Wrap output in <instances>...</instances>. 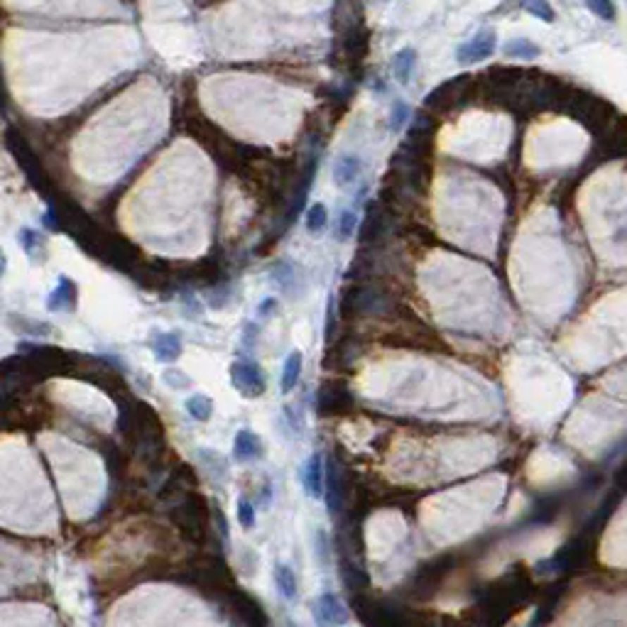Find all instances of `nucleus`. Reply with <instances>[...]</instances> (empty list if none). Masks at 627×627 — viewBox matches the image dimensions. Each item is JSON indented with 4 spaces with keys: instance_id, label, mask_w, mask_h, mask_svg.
Wrapping results in <instances>:
<instances>
[{
    "instance_id": "nucleus-1",
    "label": "nucleus",
    "mask_w": 627,
    "mask_h": 627,
    "mask_svg": "<svg viewBox=\"0 0 627 627\" xmlns=\"http://www.w3.org/2000/svg\"><path fill=\"white\" fill-rule=\"evenodd\" d=\"M230 383H233L235 390H240L245 397H260L267 387L262 370L255 366V363H245V361L230 366Z\"/></svg>"
},
{
    "instance_id": "nucleus-2",
    "label": "nucleus",
    "mask_w": 627,
    "mask_h": 627,
    "mask_svg": "<svg viewBox=\"0 0 627 627\" xmlns=\"http://www.w3.org/2000/svg\"><path fill=\"white\" fill-rule=\"evenodd\" d=\"M497 47V35L495 30H480L473 39H468L466 44H461L459 52H456V59L464 61V64H473V61H483L488 59Z\"/></svg>"
},
{
    "instance_id": "nucleus-3",
    "label": "nucleus",
    "mask_w": 627,
    "mask_h": 627,
    "mask_svg": "<svg viewBox=\"0 0 627 627\" xmlns=\"http://www.w3.org/2000/svg\"><path fill=\"white\" fill-rule=\"evenodd\" d=\"M311 613H314V620H316L318 627H338V625L348 623V610L343 608V603L333 593L318 595Z\"/></svg>"
},
{
    "instance_id": "nucleus-4",
    "label": "nucleus",
    "mask_w": 627,
    "mask_h": 627,
    "mask_svg": "<svg viewBox=\"0 0 627 627\" xmlns=\"http://www.w3.org/2000/svg\"><path fill=\"white\" fill-rule=\"evenodd\" d=\"M302 483H304L306 495L318 500L323 495V459L318 454H311L302 471Z\"/></svg>"
},
{
    "instance_id": "nucleus-5",
    "label": "nucleus",
    "mask_w": 627,
    "mask_h": 627,
    "mask_svg": "<svg viewBox=\"0 0 627 627\" xmlns=\"http://www.w3.org/2000/svg\"><path fill=\"white\" fill-rule=\"evenodd\" d=\"M150 346L152 356L159 363H172L182 356V336L179 333H155Z\"/></svg>"
},
{
    "instance_id": "nucleus-6",
    "label": "nucleus",
    "mask_w": 627,
    "mask_h": 627,
    "mask_svg": "<svg viewBox=\"0 0 627 627\" xmlns=\"http://www.w3.org/2000/svg\"><path fill=\"white\" fill-rule=\"evenodd\" d=\"M74 304H76V285L69 280V277H59L54 292L47 299V309L49 311L74 309Z\"/></svg>"
},
{
    "instance_id": "nucleus-7",
    "label": "nucleus",
    "mask_w": 627,
    "mask_h": 627,
    "mask_svg": "<svg viewBox=\"0 0 627 627\" xmlns=\"http://www.w3.org/2000/svg\"><path fill=\"white\" fill-rule=\"evenodd\" d=\"M358 174H361V159L356 155H343L333 162V182H336L338 187L353 184Z\"/></svg>"
},
{
    "instance_id": "nucleus-8",
    "label": "nucleus",
    "mask_w": 627,
    "mask_h": 627,
    "mask_svg": "<svg viewBox=\"0 0 627 627\" xmlns=\"http://www.w3.org/2000/svg\"><path fill=\"white\" fill-rule=\"evenodd\" d=\"M233 456L235 461H250L260 456V439L248 429H240L233 441Z\"/></svg>"
},
{
    "instance_id": "nucleus-9",
    "label": "nucleus",
    "mask_w": 627,
    "mask_h": 627,
    "mask_svg": "<svg viewBox=\"0 0 627 627\" xmlns=\"http://www.w3.org/2000/svg\"><path fill=\"white\" fill-rule=\"evenodd\" d=\"M302 366H304V358H302L299 351H292L285 361V368H282V392H292L297 387L302 378Z\"/></svg>"
},
{
    "instance_id": "nucleus-10",
    "label": "nucleus",
    "mask_w": 627,
    "mask_h": 627,
    "mask_svg": "<svg viewBox=\"0 0 627 627\" xmlns=\"http://www.w3.org/2000/svg\"><path fill=\"white\" fill-rule=\"evenodd\" d=\"M414 61H417V52H414L412 47L399 49V52L392 56V74H395V79H397L399 84H407V81H409L412 69H414Z\"/></svg>"
},
{
    "instance_id": "nucleus-11",
    "label": "nucleus",
    "mask_w": 627,
    "mask_h": 627,
    "mask_svg": "<svg viewBox=\"0 0 627 627\" xmlns=\"http://www.w3.org/2000/svg\"><path fill=\"white\" fill-rule=\"evenodd\" d=\"M542 54L539 44L529 42V39H510L505 44V56L507 59H537Z\"/></svg>"
},
{
    "instance_id": "nucleus-12",
    "label": "nucleus",
    "mask_w": 627,
    "mask_h": 627,
    "mask_svg": "<svg viewBox=\"0 0 627 627\" xmlns=\"http://www.w3.org/2000/svg\"><path fill=\"white\" fill-rule=\"evenodd\" d=\"M187 412L189 417L197 421H209L211 414H213V402H211V397H206V395H192V397L187 399Z\"/></svg>"
},
{
    "instance_id": "nucleus-13",
    "label": "nucleus",
    "mask_w": 627,
    "mask_h": 627,
    "mask_svg": "<svg viewBox=\"0 0 627 627\" xmlns=\"http://www.w3.org/2000/svg\"><path fill=\"white\" fill-rule=\"evenodd\" d=\"M275 583H277V588H280V593L285 595V598L292 600L297 595V576L290 566H285V564L275 566Z\"/></svg>"
},
{
    "instance_id": "nucleus-14",
    "label": "nucleus",
    "mask_w": 627,
    "mask_h": 627,
    "mask_svg": "<svg viewBox=\"0 0 627 627\" xmlns=\"http://www.w3.org/2000/svg\"><path fill=\"white\" fill-rule=\"evenodd\" d=\"M326 221H328V211L323 204H311L309 211H306V230L309 233H321L326 228Z\"/></svg>"
},
{
    "instance_id": "nucleus-15",
    "label": "nucleus",
    "mask_w": 627,
    "mask_h": 627,
    "mask_svg": "<svg viewBox=\"0 0 627 627\" xmlns=\"http://www.w3.org/2000/svg\"><path fill=\"white\" fill-rule=\"evenodd\" d=\"M522 8L527 10L529 15H534V18L544 20V23H554V20H557V13L552 10L549 0H522Z\"/></svg>"
},
{
    "instance_id": "nucleus-16",
    "label": "nucleus",
    "mask_w": 627,
    "mask_h": 627,
    "mask_svg": "<svg viewBox=\"0 0 627 627\" xmlns=\"http://www.w3.org/2000/svg\"><path fill=\"white\" fill-rule=\"evenodd\" d=\"M585 8L600 20H615V5L613 0H583Z\"/></svg>"
},
{
    "instance_id": "nucleus-17",
    "label": "nucleus",
    "mask_w": 627,
    "mask_h": 627,
    "mask_svg": "<svg viewBox=\"0 0 627 627\" xmlns=\"http://www.w3.org/2000/svg\"><path fill=\"white\" fill-rule=\"evenodd\" d=\"M356 223H358V216L353 213V211H341V216H338V238L341 240L351 238L353 230H356Z\"/></svg>"
},
{
    "instance_id": "nucleus-18",
    "label": "nucleus",
    "mask_w": 627,
    "mask_h": 627,
    "mask_svg": "<svg viewBox=\"0 0 627 627\" xmlns=\"http://www.w3.org/2000/svg\"><path fill=\"white\" fill-rule=\"evenodd\" d=\"M409 118V108L402 104V101H395L392 104V113H390V128H392V132L402 130V125L407 123Z\"/></svg>"
},
{
    "instance_id": "nucleus-19",
    "label": "nucleus",
    "mask_w": 627,
    "mask_h": 627,
    "mask_svg": "<svg viewBox=\"0 0 627 627\" xmlns=\"http://www.w3.org/2000/svg\"><path fill=\"white\" fill-rule=\"evenodd\" d=\"M238 522H240V527H245V529H250L255 524V507H253V502L245 500V497L238 500Z\"/></svg>"
},
{
    "instance_id": "nucleus-20",
    "label": "nucleus",
    "mask_w": 627,
    "mask_h": 627,
    "mask_svg": "<svg viewBox=\"0 0 627 627\" xmlns=\"http://www.w3.org/2000/svg\"><path fill=\"white\" fill-rule=\"evenodd\" d=\"M162 380L172 390H187V387H192V380H189L187 375L182 373V370H167V373L162 375Z\"/></svg>"
},
{
    "instance_id": "nucleus-21",
    "label": "nucleus",
    "mask_w": 627,
    "mask_h": 627,
    "mask_svg": "<svg viewBox=\"0 0 627 627\" xmlns=\"http://www.w3.org/2000/svg\"><path fill=\"white\" fill-rule=\"evenodd\" d=\"M18 240H20V245H23L25 253H27V255H32L35 253V245H39V235L35 233L32 228H23V230H20Z\"/></svg>"
},
{
    "instance_id": "nucleus-22",
    "label": "nucleus",
    "mask_w": 627,
    "mask_h": 627,
    "mask_svg": "<svg viewBox=\"0 0 627 627\" xmlns=\"http://www.w3.org/2000/svg\"><path fill=\"white\" fill-rule=\"evenodd\" d=\"M272 309H277V302H275V297H270V299H265V302H262L258 311H260V316H270V311H272Z\"/></svg>"
},
{
    "instance_id": "nucleus-23",
    "label": "nucleus",
    "mask_w": 627,
    "mask_h": 627,
    "mask_svg": "<svg viewBox=\"0 0 627 627\" xmlns=\"http://www.w3.org/2000/svg\"><path fill=\"white\" fill-rule=\"evenodd\" d=\"M5 267H8V258H5V253H3V250H0V277H3Z\"/></svg>"
}]
</instances>
